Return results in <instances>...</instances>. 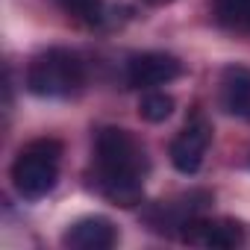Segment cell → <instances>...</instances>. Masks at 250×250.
<instances>
[{
    "mask_svg": "<svg viewBox=\"0 0 250 250\" xmlns=\"http://www.w3.org/2000/svg\"><path fill=\"white\" fill-rule=\"evenodd\" d=\"M147 156L130 130L103 127L94 139V183L100 194L124 209H133L145 197Z\"/></svg>",
    "mask_w": 250,
    "mask_h": 250,
    "instance_id": "6da1fadb",
    "label": "cell"
},
{
    "mask_svg": "<svg viewBox=\"0 0 250 250\" xmlns=\"http://www.w3.org/2000/svg\"><path fill=\"white\" fill-rule=\"evenodd\" d=\"M62 142L59 139H36L24 145L12 162V186L24 200H42L47 197L59 183V165H62Z\"/></svg>",
    "mask_w": 250,
    "mask_h": 250,
    "instance_id": "7a4b0ae2",
    "label": "cell"
},
{
    "mask_svg": "<svg viewBox=\"0 0 250 250\" xmlns=\"http://www.w3.org/2000/svg\"><path fill=\"white\" fill-rule=\"evenodd\" d=\"M83 59L65 47H50L39 53L27 68V88L36 97H71L83 88Z\"/></svg>",
    "mask_w": 250,
    "mask_h": 250,
    "instance_id": "3957f363",
    "label": "cell"
},
{
    "mask_svg": "<svg viewBox=\"0 0 250 250\" xmlns=\"http://www.w3.org/2000/svg\"><path fill=\"white\" fill-rule=\"evenodd\" d=\"M209 142H212V124L203 112H194L186 121V127L177 133V139L171 142V165L186 177L197 174L209 150Z\"/></svg>",
    "mask_w": 250,
    "mask_h": 250,
    "instance_id": "277c9868",
    "label": "cell"
},
{
    "mask_svg": "<svg viewBox=\"0 0 250 250\" xmlns=\"http://www.w3.org/2000/svg\"><path fill=\"white\" fill-rule=\"evenodd\" d=\"M183 74V62L171 53H159V50H147V53H139L127 62V83L133 88H159V85H168L174 83L177 77Z\"/></svg>",
    "mask_w": 250,
    "mask_h": 250,
    "instance_id": "5b68a950",
    "label": "cell"
},
{
    "mask_svg": "<svg viewBox=\"0 0 250 250\" xmlns=\"http://www.w3.org/2000/svg\"><path fill=\"white\" fill-rule=\"evenodd\" d=\"M212 197L206 191H191V194H183L177 200H159L147 209V224L156 229V232H165V235H174V232H183L186 224L191 218H197L203 212V206L209 203Z\"/></svg>",
    "mask_w": 250,
    "mask_h": 250,
    "instance_id": "8992f818",
    "label": "cell"
},
{
    "mask_svg": "<svg viewBox=\"0 0 250 250\" xmlns=\"http://www.w3.org/2000/svg\"><path fill=\"white\" fill-rule=\"evenodd\" d=\"M183 241L194 247H212V250H229L244 241V227L232 218H191L186 229L180 232Z\"/></svg>",
    "mask_w": 250,
    "mask_h": 250,
    "instance_id": "52a82bcc",
    "label": "cell"
},
{
    "mask_svg": "<svg viewBox=\"0 0 250 250\" xmlns=\"http://www.w3.org/2000/svg\"><path fill=\"white\" fill-rule=\"evenodd\" d=\"M62 244L71 247V250H109V247L118 244V229H115V224L109 218L88 215V218L74 221L65 229Z\"/></svg>",
    "mask_w": 250,
    "mask_h": 250,
    "instance_id": "ba28073f",
    "label": "cell"
},
{
    "mask_svg": "<svg viewBox=\"0 0 250 250\" xmlns=\"http://www.w3.org/2000/svg\"><path fill=\"white\" fill-rule=\"evenodd\" d=\"M221 109L250 121V68L247 65H229L221 74Z\"/></svg>",
    "mask_w": 250,
    "mask_h": 250,
    "instance_id": "9c48e42d",
    "label": "cell"
},
{
    "mask_svg": "<svg viewBox=\"0 0 250 250\" xmlns=\"http://www.w3.org/2000/svg\"><path fill=\"white\" fill-rule=\"evenodd\" d=\"M59 6L80 24L85 27H97L103 24L106 18V6H103V0H59Z\"/></svg>",
    "mask_w": 250,
    "mask_h": 250,
    "instance_id": "30bf717a",
    "label": "cell"
},
{
    "mask_svg": "<svg viewBox=\"0 0 250 250\" xmlns=\"http://www.w3.org/2000/svg\"><path fill=\"white\" fill-rule=\"evenodd\" d=\"M171 112H174V97L165 94V91H153V88H150V91L142 97V103H139V115H142L147 124H162V121L171 118Z\"/></svg>",
    "mask_w": 250,
    "mask_h": 250,
    "instance_id": "8fae6325",
    "label": "cell"
},
{
    "mask_svg": "<svg viewBox=\"0 0 250 250\" xmlns=\"http://www.w3.org/2000/svg\"><path fill=\"white\" fill-rule=\"evenodd\" d=\"M215 18L224 27H241L250 18V0H215Z\"/></svg>",
    "mask_w": 250,
    "mask_h": 250,
    "instance_id": "7c38bea8",
    "label": "cell"
},
{
    "mask_svg": "<svg viewBox=\"0 0 250 250\" xmlns=\"http://www.w3.org/2000/svg\"><path fill=\"white\" fill-rule=\"evenodd\" d=\"M145 3H150V6H162V3H171V0H145Z\"/></svg>",
    "mask_w": 250,
    "mask_h": 250,
    "instance_id": "4fadbf2b",
    "label": "cell"
},
{
    "mask_svg": "<svg viewBox=\"0 0 250 250\" xmlns=\"http://www.w3.org/2000/svg\"><path fill=\"white\" fill-rule=\"evenodd\" d=\"M241 30H247V33H250V18H247V21L241 24Z\"/></svg>",
    "mask_w": 250,
    "mask_h": 250,
    "instance_id": "5bb4252c",
    "label": "cell"
}]
</instances>
